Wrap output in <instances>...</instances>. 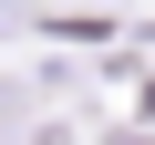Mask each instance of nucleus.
I'll return each instance as SVG.
<instances>
[{
	"instance_id": "nucleus-1",
	"label": "nucleus",
	"mask_w": 155,
	"mask_h": 145,
	"mask_svg": "<svg viewBox=\"0 0 155 145\" xmlns=\"http://www.w3.org/2000/svg\"><path fill=\"white\" fill-rule=\"evenodd\" d=\"M114 145H134V135H114Z\"/></svg>"
}]
</instances>
